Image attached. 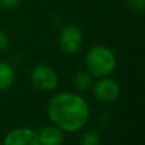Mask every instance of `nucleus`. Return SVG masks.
<instances>
[{"label":"nucleus","instance_id":"nucleus-1","mask_svg":"<svg viewBox=\"0 0 145 145\" xmlns=\"http://www.w3.org/2000/svg\"><path fill=\"white\" fill-rule=\"evenodd\" d=\"M50 120L60 129L75 133L85 125L89 117L88 105L80 95L61 93L51 98L47 106Z\"/></svg>","mask_w":145,"mask_h":145},{"label":"nucleus","instance_id":"nucleus-2","mask_svg":"<svg viewBox=\"0 0 145 145\" xmlns=\"http://www.w3.org/2000/svg\"><path fill=\"white\" fill-rule=\"evenodd\" d=\"M87 66L92 76L103 78L116 68L115 54L105 46H95L87 55Z\"/></svg>","mask_w":145,"mask_h":145},{"label":"nucleus","instance_id":"nucleus-3","mask_svg":"<svg viewBox=\"0 0 145 145\" xmlns=\"http://www.w3.org/2000/svg\"><path fill=\"white\" fill-rule=\"evenodd\" d=\"M59 42H60V47L64 52L69 54V55L76 54L82 48V45H83L82 31L74 24L66 25L61 31Z\"/></svg>","mask_w":145,"mask_h":145},{"label":"nucleus","instance_id":"nucleus-4","mask_svg":"<svg viewBox=\"0 0 145 145\" xmlns=\"http://www.w3.org/2000/svg\"><path fill=\"white\" fill-rule=\"evenodd\" d=\"M31 80L41 90H54L59 83L56 72L45 65H38L31 71Z\"/></svg>","mask_w":145,"mask_h":145},{"label":"nucleus","instance_id":"nucleus-5","mask_svg":"<svg viewBox=\"0 0 145 145\" xmlns=\"http://www.w3.org/2000/svg\"><path fill=\"white\" fill-rule=\"evenodd\" d=\"M94 94L102 102H113L120 94V88L115 80L101 79L94 85Z\"/></svg>","mask_w":145,"mask_h":145},{"label":"nucleus","instance_id":"nucleus-6","mask_svg":"<svg viewBox=\"0 0 145 145\" xmlns=\"http://www.w3.org/2000/svg\"><path fill=\"white\" fill-rule=\"evenodd\" d=\"M5 145H40L38 135L28 129H17L10 131L4 140Z\"/></svg>","mask_w":145,"mask_h":145},{"label":"nucleus","instance_id":"nucleus-7","mask_svg":"<svg viewBox=\"0 0 145 145\" xmlns=\"http://www.w3.org/2000/svg\"><path fill=\"white\" fill-rule=\"evenodd\" d=\"M38 141L42 145H60L64 143V135L57 127L48 126L41 131Z\"/></svg>","mask_w":145,"mask_h":145},{"label":"nucleus","instance_id":"nucleus-8","mask_svg":"<svg viewBox=\"0 0 145 145\" xmlns=\"http://www.w3.org/2000/svg\"><path fill=\"white\" fill-rule=\"evenodd\" d=\"M14 78V70L12 66L0 61V90H5L12 87Z\"/></svg>","mask_w":145,"mask_h":145},{"label":"nucleus","instance_id":"nucleus-9","mask_svg":"<svg viewBox=\"0 0 145 145\" xmlns=\"http://www.w3.org/2000/svg\"><path fill=\"white\" fill-rule=\"evenodd\" d=\"M75 87L79 90H87L92 84V74L85 71H79L75 76Z\"/></svg>","mask_w":145,"mask_h":145},{"label":"nucleus","instance_id":"nucleus-10","mask_svg":"<svg viewBox=\"0 0 145 145\" xmlns=\"http://www.w3.org/2000/svg\"><path fill=\"white\" fill-rule=\"evenodd\" d=\"M101 143L99 135L94 131H89L82 138V144L84 145H98Z\"/></svg>","mask_w":145,"mask_h":145},{"label":"nucleus","instance_id":"nucleus-11","mask_svg":"<svg viewBox=\"0 0 145 145\" xmlns=\"http://www.w3.org/2000/svg\"><path fill=\"white\" fill-rule=\"evenodd\" d=\"M127 4L134 12H141L145 7V0H127Z\"/></svg>","mask_w":145,"mask_h":145},{"label":"nucleus","instance_id":"nucleus-12","mask_svg":"<svg viewBox=\"0 0 145 145\" xmlns=\"http://www.w3.org/2000/svg\"><path fill=\"white\" fill-rule=\"evenodd\" d=\"M19 4V0H0V5L7 9H13V8H17Z\"/></svg>","mask_w":145,"mask_h":145},{"label":"nucleus","instance_id":"nucleus-13","mask_svg":"<svg viewBox=\"0 0 145 145\" xmlns=\"http://www.w3.org/2000/svg\"><path fill=\"white\" fill-rule=\"evenodd\" d=\"M9 45V38H8L7 33L0 31V50H4Z\"/></svg>","mask_w":145,"mask_h":145}]
</instances>
